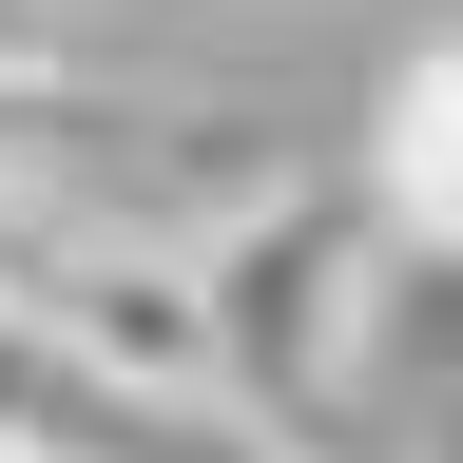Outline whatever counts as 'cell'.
Returning a JSON list of instances; mask_svg holds the SVG:
<instances>
[{"label":"cell","mask_w":463,"mask_h":463,"mask_svg":"<svg viewBox=\"0 0 463 463\" xmlns=\"http://www.w3.org/2000/svg\"><path fill=\"white\" fill-rule=\"evenodd\" d=\"M386 194L367 174H270L251 213L194 232L213 270V347H232V405H270V425H309V405L386 347Z\"/></svg>","instance_id":"6da1fadb"},{"label":"cell","mask_w":463,"mask_h":463,"mask_svg":"<svg viewBox=\"0 0 463 463\" xmlns=\"http://www.w3.org/2000/svg\"><path fill=\"white\" fill-rule=\"evenodd\" d=\"M367 194H386L405 251H463V20L367 97Z\"/></svg>","instance_id":"7a4b0ae2"},{"label":"cell","mask_w":463,"mask_h":463,"mask_svg":"<svg viewBox=\"0 0 463 463\" xmlns=\"http://www.w3.org/2000/svg\"><path fill=\"white\" fill-rule=\"evenodd\" d=\"M0 78H78V20L58 0H0Z\"/></svg>","instance_id":"3957f363"}]
</instances>
